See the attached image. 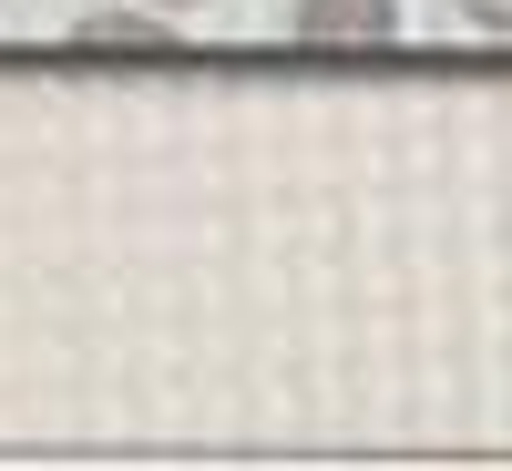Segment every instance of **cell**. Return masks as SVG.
<instances>
[{
    "instance_id": "cell-3",
    "label": "cell",
    "mask_w": 512,
    "mask_h": 471,
    "mask_svg": "<svg viewBox=\"0 0 512 471\" xmlns=\"http://www.w3.org/2000/svg\"><path fill=\"white\" fill-rule=\"evenodd\" d=\"M451 11L472 21V31H502V41H512V0H451Z\"/></svg>"
},
{
    "instance_id": "cell-4",
    "label": "cell",
    "mask_w": 512,
    "mask_h": 471,
    "mask_svg": "<svg viewBox=\"0 0 512 471\" xmlns=\"http://www.w3.org/2000/svg\"><path fill=\"white\" fill-rule=\"evenodd\" d=\"M144 11H195V0H144Z\"/></svg>"
},
{
    "instance_id": "cell-1",
    "label": "cell",
    "mask_w": 512,
    "mask_h": 471,
    "mask_svg": "<svg viewBox=\"0 0 512 471\" xmlns=\"http://www.w3.org/2000/svg\"><path fill=\"white\" fill-rule=\"evenodd\" d=\"M287 31L308 52H379V41H400V0H297Z\"/></svg>"
},
{
    "instance_id": "cell-2",
    "label": "cell",
    "mask_w": 512,
    "mask_h": 471,
    "mask_svg": "<svg viewBox=\"0 0 512 471\" xmlns=\"http://www.w3.org/2000/svg\"><path fill=\"white\" fill-rule=\"evenodd\" d=\"M82 52H175V31L144 21V11H93V21H72Z\"/></svg>"
}]
</instances>
